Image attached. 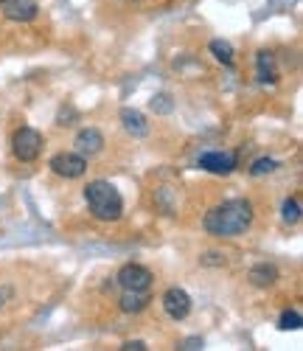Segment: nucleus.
Masks as SVG:
<instances>
[{
  "mask_svg": "<svg viewBox=\"0 0 303 351\" xmlns=\"http://www.w3.org/2000/svg\"><path fill=\"white\" fill-rule=\"evenodd\" d=\"M202 225L210 237H222V239L241 237L253 225V206L247 199H225L205 214Z\"/></svg>",
  "mask_w": 303,
  "mask_h": 351,
  "instance_id": "obj_1",
  "label": "nucleus"
},
{
  "mask_svg": "<svg viewBox=\"0 0 303 351\" xmlns=\"http://www.w3.org/2000/svg\"><path fill=\"white\" fill-rule=\"evenodd\" d=\"M84 199L87 208L99 222H115L124 214V197L110 180H93L84 186Z\"/></svg>",
  "mask_w": 303,
  "mask_h": 351,
  "instance_id": "obj_2",
  "label": "nucleus"
},
{
  "mask_svg": "<svg viewBox=\"0 0 303 351\" xmlns=\"http://www.w3.org/2000/svg\"><path fill=\"white\" fill-rule=\"evenodd\" d=\"M12 149H14V158L23 160V163H32L40 158L43 152V135L32 127H20L12 138Z\"/></svg>",
  "mask_w": 303,
  "mask_h": 351,
  "instance_id": "obj_3",
  "label": "nucleus"
},
{
  "mask_svg": "<svg viewBox=\"0 0 303 351\" xmlns=\"http://www.w3.org/2000/svg\"><path fill=\"white\" fill-rule=\"evenodd\" d=\"M51 171L59 174V178H65V180H76L82 178V174L87 171V158H82L79 152H59L51 158Z\"/></svg>",
  "mask_w": 303,
  "mask_h": 351,
  "instance_id": "obj_4",
  "label": "nucleus"
},
{
  "mask_svg": "<svg viewBox=\"0 0 303 351\" xmlns=\"http://www.w3.org/2000/svg\"><path fill=\"white\" fill-rule=\"evenodd\" d=\"M118 284H121V289H143V292H149V287H152V281H155V276H152V270L149 267H143V265H124L118 270Z\"/></svg>",
  "mask_w": 303,
  "mask_h": 351,
  "instance_id": "obj_5",
  "label": "nucleus"
},
{
  "mask_svg": "<svg viewBox=\"0 0 303 351\" xmlns=\"http://www.w3.org/2000/svg\"><path fill=\"white\" fill-rule=\"evenodd\" d=\"M163 309H166V315L171 320H183L191 312V295L186 289H180V287H169L163 292Z\"/></svg>",
  "mask_w": 303,
  "mask_h": 351,
  "instance_id": "obj_6",
  "label": "nucleus"
},
{
  "mask_svg": "<svg viewBox=\"0 0 303 351\" xmlns=\"http://www.w3.org/2000/svg\"><path fill=\"white\" fill-rule=\"evenodd\" d=\"M3 14L12 23H32L40 14V3L37 0H3Z\"/></svg>",
  "mask_w": 303,
  "mask_h": 351,
  "instance_id": "obj_7",
  "label": "nucleus"
},
{
  "mask_svg": "<svg viewBox=\"0 0 303 351\" xmlns=\"http://www.w3.org/2000/svg\"><path fill=\"white\" fill-rule=\"evenodd\" d=\"M73 143H76V152L82 158H93V155H99L104 149V135L96 127H84V130H79Z\"/></svg>",
  "mask_w": 303,
  "mask_h": 351,
  "instance_id": "obj_8",
  "label": "nucleus"
},
{
  "mask_svg": "<svg viewBox=\"0 0 303 351\" xmlns=\"http://www.w3.org/2000/svg\"><path fill=\"white\" fill-rule=\"evenodd\" d=\"M197 166L210 171V174H230L236 169V155H230V152H205V155H199Z\"/></svg>",
  "mask_w": 303,
  "mask_h": 351,
  "instance_id": "obj_9",
  "label": "nucleus"
},
{
  "mask_svg": "<svg viewBox=\"0 0 303 351\" xmlns=\"http://www.w3.org/2000/svg\"><path fill=\"white\" fill-rule=\"evenodd\" d=\"M278 278H281L278 267H276V265H269V261H258V265H253V267H250V273H247V281H250L253 287H258V289H269V287H276V284H278Z\"/></svg>",
  "mask_w": 303,
  "mask_h": 351,
  "instance_id": "obj_10",
  "label": "nucleus"
},
{
  "mask_svg": "<svg viewBox=\"0 0 303 351\" xmlns=\"http://www.w3.org/2000/svg\"><path fill=\"white\" fill-rule=\"evenodd\" d=\"M256 76L261 84H276L278 82V65H276V53L258 51L256 53Z\"/></svg>",
  "mask_w": 303,
  "mask_h": 351,
  "instance_id": "obj_11",
  "label": "nucleus"
},
{
  "mask_svg": "<svg viewBox=\"0 0 303 351\" xmlns=\"http://www.w3.org/2000/svg\"><path fill=\"white\" fill-rule=\"evenodd\" d=\"M121 124H124V130L132 135V138H146L149 135V121L146 115L132 110V107H124L121 110Z\"/></svg>",
  "mask_w": 303,
  "mask_h": 351,
  "instance_id": "obj_12",
  "label": "nucleus"
},
{
  "mask_svg": "<svg viewBox=\"0 0 303 351\" xmlns=\"http://www.w3.org/2000/svg\"><path fill=\"white\" fill-rule=\"evenodd\" d=\"M118 306L121 312H127V315H138L149 306V295L143 289H124L121 292V298H118Z\"/></svg>",
  "mask_w": 303,
  "mask_h": 351,
  "instance_id": "obj_13",
  "label": "nucleus"
},
{
  "mask_svg": "<svg viewBox=\"0 0 303 351\" xmlns=\"http://www.w3.org/2000/svg\"><path fill=\"white\" fill-rule=\"evenodd\" d=\"M208 48H210V53H214V60H219V62L228 65V68L233 65V53H236V51H233V45H230L228 40H210Z\"/></svg>",
  "mask_w": 303,
  "mask_h": 351,
  "instance_id": "obj_14",
  "label": "nucleus"
},
{
  "mask_svg": "<svg viewBox=\"0 0 303 351\" xmlns=\"http://www.w3.org/2000/svg\"><path fill=\"white\" fill-rule=\"evenodd\" d=\"M281 219H284L287 225L300 222V199H298V197H287V199H284V206H281Z\"/></svg>",
  "mask_w": 303,
  "mask_h": 351,
  "instance_id": "obj_15",
  "label": "nucleus"
},
{
  "mask_svg": "<svg viewBox=\"0 0 303 351\" xmlns=\"http://www.w3.org/2000/svg\"><path fill=\"white\" fill-rule=\"evenodd\" d=\"M300 324H303V317H300V312H295V309H289V312H284V315L278 317V329H281V332H298Z\"/></svg>",
  "mask_w": 303,
  "mask_h": 351,
  "instance_id": "obj_16",
  "label": "nucleus"
},
{
  "mask_svg": "<svg viewBox=\"0 0 303 351\" xmlns=\"http://www.w3.org/2000/svg\"><path fill=\"white\" fill-rule=\"evenodd\" d=\"M152 110L160 112V115H169V112L174 110V99H171L169 93H158L155 99H152Z\"/></svg>",
  "mask_w": 303,
  "mask_h": 351,
  "instance_id": "obj_17",
  "label": "nucleus"
},
{
  "mask_svg": "<svg viewBox=\"0 0 303 351\" xmlns=\"http://www.w3.org/2000/svg\"><path fill=\"white\" fill-rule=\"evenodd\" d=\"M276 169H278V163L272 160V158H258L250 166V174H253V178H261V174H269V171H276Z\"/></svg>",
  "mask_w": 303,
  "mask_h": 351,
  "instance_id": "obj_18",
  "label": "nucleus"
},
{
  "mask_svg": "<svg viewBox=\"0 0 303 351\" xmlns=\"http://www.w3.org/2000/svg\"><path fill=\"white\" fill-rule=\"evenodd\" d=\"M73 119H76V110H73V107H65L62 112H59L56 124H59V127H71V124H73Z\"/></svg>",
  "mask_w": 303,
  "mask_h": 351,
  "instance_id": "obj_19",
  "label": "nucleus"
},
{
  "mask_svg": "<svg viewBox=\"0 0 303 351\" xmlns=\"http://www.w3.org/2000/svg\"><path fill=\"white\" fill-rule=\"evenodd\" d=\"M180 348L183 351H197V348H202V337H189V340H183Z\"/></svg>",
  "mask_w": 303,
  "mask_h": 351,
  "instance_id": "obj_20",
  "label": "nucleus"
},
{
  "mask_svg": "<svg viewBox=\"0 0 303 351\" xmlns=\"http://www.w3.org/2000/svg\"><path fill=\"white\" fill-rule=\"evenodd\" d=\"M121 348H124V351H146L149 346H146L143 340H127V343L121 346Z\"/></svg>",
  "mask_w": 303,
  "mask_h": 351,
  "instance_id": "obj_21",
  "label": "nucleus"
},
{
  "mask_svg": "<svg viewBox=\"0 0 303 351\" xmlns=\"http://www.w3.org/2000/svg\"><path fill=\"white\" fill-rule=\"evenodd\" d=\"M0 298H12V289L3 287V289H0ZM0 306H3V301H0Z\"/></svg>",
  "mask_w": 303,
  "mask_h": 351,
  "instance_id": "obj_22",
  "label": "nucleus"
},
{
  "mask_svg": "<svg viewBox=\"0 0 303 351\" xmlns=\"http://www.w3.org/2000/svg\"><path fill=\"white\" fill-rule=\"evenodd\" d=\"M127 3H141V0H127Z\"/></svg>",
  "mask_w": 303,
  "mask_h": 351,
  "instance_id": "obj_23",
  "label": "nucleus"
},
{
  "mask_svg": "<svg viewBox=\"0 0 303 351\" xmlns=\"http://www.w3.org/2000/svg\"><path fill=\"white\" fill-rule=\"evenodd\" d=\"M0 3H3V0H0Z\"/></svg>",
  "mask_w": 303,
  "mask_h": 351,
  "instance_id": "obj_24",
  "label": "nucleus"
}]
</instances>
